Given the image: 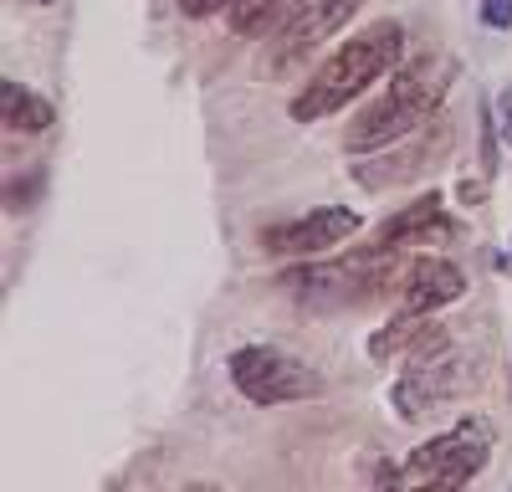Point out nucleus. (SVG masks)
<instances>
[{
  "label": "nucleus",
  "mask_w": 512,
  "mask_h": 492,
  "mask_svg": "<svg viewBox=\"0 0 512 492\" xmlns=\"http://www.w3.org/2000/svg\"><path fill=\"white\" fill-rule=\"evenodd\" d=\"M400 52H405V26L400 21H374L364 26L359 36H349L344 47H338L308 82H303V93H292L287 113L297 123H318L328 113H338L349 98H359L369 82L379 77H390L400 67Z\"/></svg>",
  "instance_id": "nucleus-1"
},
{
  "label": "nucleus",
  "mask_w": 512,
  "mask_h": 492,
  "mask_svg": "<svg viewBox=\"0 0 512 492\" xmlns=\"http://www.w3.org/2000/svg\"><path fill=\"white\" fill-rule=\"evenodd\" d=\"M456 67L446 57H415V62H400L390 72V88H384L344 134V149L349 154H379L384 144H395L405 134H415L420 123H431L446 88H451Z\"/></svg>",
  "instance_id": "nucleus-2"
},
{
  "label": "nucleus",
  "mask_w": 512,
  "mask_h": 492,
  "mask_svg": "<svg viewBox=\"0 0 512 492\" xmlns=\"http://www.w3.org/2000/svg\"><path fill=\"white\" fill-rule=\"evenodd\" d=\"M492 441H497V431L487 416H466L451 431L415 446L405 467H379L374 477L390 487H446L451 492V487H466L492 462Z\"/></svg>",
  "instance_id": "nucleus-3"
},
{
  "label": "nucleus",
  "mask_w": 512,
  "mask_h": 492,
  "mask_svg": "<svg viewBox=\"0 0 512 492\" xmlns=\"http://www.w3.org/2000/svg\"><path fill=\"white\" fill-rule=\"evenodd\" d=\"M477 380L482 375H477L472 359H461L451 349H436L425 359H405V375L390 385V405H395L400 421H420V416H431V410L472 395Z\"/></svg>",
  "instance_id": "nucleus-4"
},
{
  "label": "nucleus",
  "mask_w": 512,
  "mask_h": 492,
  "mask_svg": "<svg viewBox=\"0 0 512 492\" xmlns=\"http://www.w3.org/2000/svg\"><path fill=\"white\" fill-rule=\"evenodd\" d=\"M231 385L251 400V405H292V400H308L323 390V380L303 359H292L272 344H246L231 354Z\"/></svg>",
  "instance_id": "nucleus-5"
},
{
  "label": "nucleus",
  "mask_w": 512,
  "mask_h": 492,
  "mask_svg": "<svg viewBox=\"0 0 512 492\" xmlns=\"http://www.w3.org/2000/svg\"><path fill=\"white\" fill-rule=\"evenodd\" d=\"M446 154H451V123H446V118H431V129L420 123L415 134H405V139H395V144H384L379 159L354 164V180H359L364 190L410 185V180H420V175L431 170L436 159H446Z\"/></svg>",
  "instance_id": "nucleus-6"
},
{
  "label": "nucleus",
  "mask_w": 512,
  "mask_h": 492,
  "mask_svg": "<svg viewBox=\"0 0 512 492\" xmlns=\"http://www.w3.org/2000/svg\"><path fill=\"white\" fill-rule=\"evenodd\" d=\"M359 231V211L349 205H318L308 216H292L282 226L262 231V252L267 257H323L333 246H344Z\"/></svg>",
  "instance_id": "nucleus-7"
},
{
  "label": "nucleus",
  "mask_w": 512,
  "mask_h": 492,
  "mask_svg": "<svg viewBox=\"0 0 512 492\" xmlns=\"http://www.w3.org/2000/svg\"><path fill=\"white\" fill-rule=\"evenodd\" d=\"M359 6L364 0H308V6L282 26L277 52H272V72H292L297 62H308V52H318L328 36L344 31L359 16Z\"/></svg>",
  "instance_id": "nucleus-8"
},
{
  "label": "nucleus",
  "mask_w": 512,
  "mask_h": 492,
  "mask_svg": "<svg viewBox=\"0 0 512 492\" xmlns=\"http://www.w3.org/2000/svg\"><path fill=\"white\" fill-rule=\"evenodd\" d=\"M456 231L461 226L446 216L441 195L431 190V195L400 205V211L374 231V246H384V252H405V246H441V241H456Z\"/></svg>",
  "instance_id": "nucleus-9"
},
{
  "label": "nucleus",
  "mask_w": 512,
  "mask_h": 492,
  "mask_svg": "<svg viewBox=\"0 0 512 492\" xmlns=\"http://www.w3.org/2000/svg\"><path fill=\"white\" fill-rule=\"evenodd\" d=\"M395 293H400V313H436L466 293V277L446 257H415L405 262V277Z\"/></svg>",
  "instance_id": "nucleus-10"
},
{
  "label": "nucleus",
  "mask_w": 512,
  "mask_h": 492,
  "mask_svg": "<svg viewBox=\"0 0 512 492\" xmlns=\"http://www.w3.org/2000/svg\"><path fill=\"white\" fill-rule=\"evenodd\" d=\"M0 118H6L11 134H47L57 123V108L47 98L26 93L16 77H0Z\"/></svg>",
  "instance_id": "nucleus-11"
},
{
  "label": "nucleus",
  "mask_w": 512,
  "mask_h": 492,
  "mask_svg": "<svg viewBox=\"0 0 512 492\" xmlns=\"http://www.w3.org/2000/svg\"><path fill=\"white\" fill-rule=\"evenodd\" d=\"M303 6L308 0H236V6L226 11V21H231L236 36H267L272 26H287Z\"/></svg>",
  "instance_id": "nucleus-12"
},
{
  "label": "nucleus",
  "mask_w": 512,
  "mask_h": 492,
  "mask_svg": "<svg viewBox=\"0 0 512 492\" xmlns=\"http://www.w3.org/2000/svg\"><path fill=\"white\" fill-rule=\"evenodd\" d=\"M482 26L507 31L512 26V0H482Z\"/></svg>",
  "instance_id": "nucleus-13"
},
{
  "label": "nucleus",
  "mask_w": 512,
  "mask_h": 492,
  "mask_svg": "<svg viewBox=\"0 0 512 492\" xmlns=\"http://www.w3.org/2000/svg\"><path fill=\"white\" fill-rule=\"evenodd\" d=\"M236 0H180V16L200 21V16H216V11H231Z\"/></svg>",
  "instance_id": "nucleus-14"
},
{
  "label": "nucleus",
  "mask_w": 512,
  "mask_h": 492,
  "mask_svg": "<svg viewBox=\"0 0 512 492\" xmlns=\"http://www.w3.org/2000/svg\"><path fill=\"white\" fill-rule=\"evenodd\" d=\"M497 118H502V139L512 144V88H507V93L497 98Z\"/></svg>",
  "instance_id": "nucleus-15"
},
{
  "label": "nucleus",
  "mask_w": 512,
  "mask_h": 492,
  "mask_svg": "<svg viewBox=\"0 0 512 492\" xmlns=\"http://www.w3.org/2000/svg\"><path fill=\"white\" fill-rule=\"evenodd\" d=\"M26 6H57V0H26Z\"/></svg>",
  "instance_id": "nucleus-16"
}]
</instances>
